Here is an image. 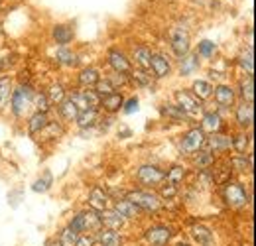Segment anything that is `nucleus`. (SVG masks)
<instances>
[{
    "instance_id": "nucleus-1",
    "label": "nucleus",
    "mask_w": 256,
    "mask_h": 246,
    "mask_svg": "<svg viewBox=\"0 0 256 246\" xmlns=\"http://www.w3.org/2000/svg\"><path fill=\"white\" fill-rule=\"evenodd\" d=\"M126 199L140 211H158L162 207V199L152 191H130L126 193Z\"/></svg>"
},
{
    "instance_id": "nucleus-2",
    "label": "nucleus",
    "mask_w": 256,
    "mask_h": 246,
    "mask_svg": "<svg viewBox=\"0 0 256 246\" xmlns=\"http://www.w3.org/2000/svg\"><path fill=\"white\" fill-rule=\"evenodd\" d=\"M34 89L32 85H20L16 91H12L10 94V106H12V112L16 116H22L28 108V104L32 102Z\"/></svg>"
},
{
    "instance_id": "nucleus-3",
    "label": "nucleus",
    "mask_w": 256,
    "mask_h": 246,
    "mask_svg": "<svg viewBox=\"0 0 256 246\" xmlns=\"http://www.w3.org/2000/svg\"><path fill=\"white\" fill-rule=\"evenodd\" d=\"M205 132L201 130V128H192V130H188L184 136H182V140H180V150L184 152V154H193V152H199L203 146H205Z\"/></svg>"
},
{
    "instance_id": "nucleus-4",
    "label": "nucleus",
    "mask_w": 256,
    "mask_h": 246,
    "mask_svg": "<svg viewBox=\"0 0 256 246\" xmlns=\"http://www.w3.org/2000/svg\"><path fill=\"white\" fill-rule=\"evenodd\" d=\"M136 180L142 185H148V187H156L162 182H166V172L160 170L158 166H152V164H144L138 168L136 172Z\"/></svg>"
},
{
    "instance_id": "nucleus-5",
    "label": "nucleus",
    "mask_w": 256,
    "mask_h": 246,
    "mask_svg": "<svg viewBox=\"0 0 256 246\" xmlns=\"http://www.w3.org/2000/svg\"><path fill=\"white\" fill-rule=\"evenodd\" d=\"M223 197L224 201H226V205H230V207H244L248 203L244 187L240 184H236V182H226L224 184Z\"/></svg>"
},
{
    "instance_id": "nucleus-6",
    "label": "nucleus",
    "mask_w": 256,
    "mask_h": 246,
    "mask_svg": "<svg viewBox=\"0 0 256 246\" xmlns=\"http://www.w3.org/2000/svg\"><path fill=\"white\" fill-rule=\"evenodd\" d=\"M176 100L178 106L188 114V116H197L201 112V100L197 96H193L192 92L188 91H178L176 92Z\"/></svg>"
},
{
    "instance_id": "nucleus-7",
    "label": "nucleus",
    "mask_w": 256,
    "mask_h": 246,
    "mask_svg": "<svg viewBox=\"0 0 256 246\" xmlns=\"http://www.w3.org/2000/svg\"><path fill=\"white\" fill-rule=\"evenodd\" d=\"M190 48H192V44H190V34L188 32L182 30V28L172 32V52L178 58L188 56L190 54Z\"/></svg>"
},
{
    "instance_id": "nucleus-8",
    "label": "nucleus",
    "mask_w": 256,
    "mask_h": 246,
    "mask_svg": "<svg viewBox=\"0 0 256 246\" xmlns=\"http://www.w3.org/2000/svg\"><path fill=\"white\" fill-rule=\"evenodd\" d=\"M172 238V228L164 226V224H154L146 230V240L154 246H164L170 242Z\"/></svg>"
},
{
    "instance_id": "nucleus-9",
    "label": "nucleus",
    "mask_w": 256,
    "mask_h": 246,
    "mask_svg": "<svg viewBox=\"0 0 256 246\" xmlns=\"http://www.w3.org/2000/svg\"><path fill=\"white\" fill-rule=\"evenodd\" d=\"M106 60H108V65L116 71V73H130V62H128V58L120 52V50H108V54H106Z\"/></svg>"
},
{
    "instance_id": "nucleus-10",
    "label": "nucleus",
    "mask_w": 256,
    "mask_h": 246,
    "mask_svg": "<svg viewBox=\"0 0 256 246\" xmlns=\"http://www.w3.org/2000/svg\"><path fill=\"white\" fill-rule=\"evenodd\" d=\"M100 216V224L104 228H110V230H120L124 226V216H120L114 209H104L102 213H98Z\"/></svg>"
},
{
    "instance_id": "nucleus-11",
    "label": "nucleus",
    "mask_w": 256,
    "mask_h": 246,
    "mask_svg": "<svg viewBox=\"0 0 256 246\" xmlns=\"http://www.w3.org/2000/svg\"><path fill=\"white\" fill-rule=\"evenodd\" d=\"M89 205H91V209L96 211V213H102L108 207V195H106V191L102 187L96 185V187L91 189V193H89Z\"/></svg>"
},
{
    "instance_id": "nucleus-12",
    "label": "nucleus",
    "mask_w": 256,
    "mask_h": 246,
    "mask_svg": "<svg viewBox=\"0 0 256 246\" xmlns=\"http://www.w3.org/2000/svg\"><path fill=\"white\" fill-rule=\"evenodd\" d=\"M205 146L209 148L207 152H226V150H230V136H223V134H213L211 138H205Z\"/></svg>"
},
{
    "instance_id": "nucleus-13",
    "label": "nucleus",
    "mask_w": 256,
    "mask_h": 246,
    "mask_svg": "<svg viewBox=\"0 0 256 246\" xmlns=\"http://www.w3.org/2000/svg\"><path fill=\"white\" fill-rule=\"evenodd\" d=\"M122 104H124V96L120 92H110L106 96H100V104L98 106L112 114V112H118L122 108Z\"/></svg>"
},
{
    "instance_id": "nucleus-14",
    "label": "nucleus",
    "mask_w": 256,
    "mask_h": 246,
    "mask_svg": "<svg viewBox=\"0 0 256 246\" xmlns=\"http://www.w3.org/2000/svg\"><path fill=\"white\" fill-rule=\"evenodd\" d=\"M95 240L96 242H100L102 246H120L122 244V236H120V232L110 230V228H100V230H96Z\"/></svg>"
},
{
    "instance_id": "nucleus-15",
    "label": "nucleus",
    "mask_w": 256,
    "mask_h": 246,
    "mask_svg": "<svg viewBox=\"0 0 256 246\" xmlns=\"http://www.w3.org/2000/svg\"><path fill=\"white\" fill-rule=\"evenodd\" d=\"M213 94H215V100L221 106H232V102H234V89L230 85H217V87H213Z\"/></svg>"
},
{
    "instance_id": "nucleus-16",
    "label": "nucleus",
    "mask_w": 256,
    "mask_h": 246,
    "mask_svg": "<svg viewBox=\"0 0 256 246\" xmlns=\"http://www.w3.org/2000/svg\"><path fill=\"white\" fill-rule=\"evenodd\" d=\"M252 118H254V110H252V102H242L236 106V122L240 128H248L252 126Z\"/></svg>"
},
{
    "instance_id": "nucleus-17",
    "label": "nucleus",
    "mask_w": 256,
    "mask_h": 246,
    "mask_svg": "<svg viewBox=\"0 0 256 246\" xmlns=\"http://www.w3.org/2000/svg\"><path fill=\"white\" fill-rule=\"evenodd\" d=\"M201 130L205 132H211V134H217L221 128H223V118H221V114H217V112H205L203 114V118H201Z\"/></svg>"
},
{
    "instance_id": "nucleus-18",
    "label": "nucleus",
    "mask_w": 256,
    "mask_h": 246,
    "mask_svg": "<svg viewBox=\"0 0 256 246\" xmlns=\"http://www.w3.org/2000/svg\"><path fill=\"white\" fill-rule=\"evenodd\" d=\"M150 67H152V73H154V77H168L170 75V71H172V67H170V62L164 58V56H152V60H150Z\"/></svg>"
},
{
    "instance_id": "nucleus-19",
    "label": "nucleus",
    "mask_w": 256,
    "mask_h": 246,
    "mask_svg": "<svg viewBox=\"0 0 256 246\" xmlns=\"http://www.w3.org/2000/svg\"><path fill=\"white\" fill-rule=\"evenodd\" d=\"M96 120H98V114H96L95 108L81 110V112L77 114V118H75V122H77V126H79L81 130H91L96 124Z\"/></svg>"
},
{
    "instance_id": "nucleus-20",
    "label": "nucleus",
    "mask_w": 256,
    "mask_h": 246,
    "mask_svg": "<svg viewBox=\"0 0 256 246\" xmlns=\"http://www.w3.org/2000/svg\"><path fill=\"white\" fill-rule=\"evenodd\" d=\"M114 211L120 216H124V218H136V216H140V209L134 203H130L128 199H118L116 205H114Z\"/></svg>"
},
{
    "instance_id": "nucleus-21",
    "label": "nucleus",
    "mask_w": 256,
    "mask_h": 246,
    "mask_svg": "<svg viewBox=\"0 0 256 246\" xmlns=\"http://www.w3.org/2000/svg\"><path fill=\"white\" fill-rule=\"evenodd\" d=\"M192 91H193V92H192L193 96H197L199 100H205V98H209V96L213 94V85H211L209 81L197 79V81H193Z\"/></svg>"
},
{
    "instance_id": "nucleus-22",
    "label": "nucleus",
    "mask_w": 256,
    "mask_h": 246,
    "mask_svg": "<svg viewBox=\"0 0 256 246\" xmlns=\"http://www.w3.org/2000/svg\"><path fill=\"white\" fill-rule=\"evenodd\" d=\"M100 81V73L96 71L95 67H85L81 73H79V83L83 85V87H95L96 83Z\"/></svg>"
},
{
    "instance_id": "nucleus-23",
    "label": "nucleus",
    "mask_w": 256,
    "mask_h": 246,
    "mask_svg": "<svg viewBox=\"0 0 256 246\" xmlns=\"http://www.w3.org/2000/svg\"><path fill=\"white\" fill-rule=\"evenodd\" d=\"M48 122H50V118H48L46 112H36L30 118V122H28V132L30 134H42L44 128L48 126Z\"/></svg>"
},
{
    "instance_id": "nucleus-24",
    "label": "nucleus",
    "mask_w": 256,
    "mask_h": 246,
    "mask_svg": "<svg viewBox=\"0 0 256 246\" xmlns=\"http://www.w3.org/2000/svg\"><path fill=\"white\" fill-rule=\"evenodd\" d=\"M52 34H54V40H56V44H60L62 48H65L67 44H71V40H73V30H71L69 26H64V24L56 26Z\"/></svg>"
},
{
    "instance_id": "nucleus-25",
    "label": "nucleus",
    "mask_w": 256,
    "mask_h": 246,
    "mask_svg": "<svg viewBox=\"0 0 256 246\" xmlns=\"http://www.w3.org/2000/svg\"><path fill=\"white\" fill-rule=\"evenodd\" d=\"M81 218H83V228H85V232L87 230H98L100 228V216L96 211H85V213H81Z\"/></svg>"
},
{
    "instance_id": "nucleus-26",
    "label": "nucleus",
    "mask_w": 256,
    "mask_h": 246,
    "mask_svg": "<svg viewBox=\"0 0 256 246\" xmlns=\"http://www.w3.org/2000/svg\"><path fill=\"white\" fill-rule=\"evenodd\" d=\"M150 60H152V52L148 48L140 46V48L134 50V62H136V65L140 69H148L150 67Z\"/></svg>"
},
{
    "instance_id": "nucleus-27",
    "label": "nucleus",
    "mask_w": 256,
    "mask_h": 246,
    "mask_svg": "<svg viewBox=\"0 0 256 246\" xmlns=\"http://www.w3.org/2000/svg\"><path fill=\"white\" fill-rule=\"evenodd\" d=\"M162 114H164L166 118L176 120V122H180V120H186V118H188V114H186L178 104H164V106H162Z\"/></svg>"
},
{
    "instance_id": "nucleus-28",
    "label": "nucleus",
    "mask_w": 256,
    "mask_h": 246,
    "mask_svg": "<svg viewBox=\"0 0 256 246\" xmlns=\"http://www.w3.org/2000/svg\"><path fill=\"white\" fill-rule=\"evenodd\" d=\"M193 238H195L199 244L209 246L211 242H213V232H211L207 226L197 224V226H193Z\"/></svg>"
},
{
    "instance_id": "nucleus-29",
    "label": "nucleus",
    "mask_w": 256,
    "mask_h": 246,
    "mask_svg": "<svg viewBox=\"0 0 256 246\" xmlns=\"http://www.w3.org/2000/svg\"><path fill=\"white\" fill-rule=\"evenodd\" d=\"M60 114H62V118H65V120H75L77 114H79V108L69 98H64L60 102Z\"/></svg>"
},
{
    "instance_id": "nucleus-30",
    "label": "nucleus",
    "mask_w": 256,
    "mask_h": 246,
    "mask_svg": "<svg viewBox=\"0 0 256 246\" xmlns=\"http://www.w3.org/2000/svg\"><path fill=\"white\" fill-rule=\"evenodd\" d=\"M240 96L244 98V102H252V98H254V79H252V75H248L240 81Z\"/></svg>"
},
{
    "instance_id": "nucleus-31",
    "label": "nucleus",
    "mask_w": 256,
    "mask_h": 246,
    "mask_svg": "<svg viewBox=\"0 0 256 246\" xmlns=\"http://www.w3.org/2000/svg\"><path fill=\"white\" fill-rule=\"evenodd\" d=\"M166 180H168V184L178 187V185L186 180V168H184V166H174V168L166 174Z\"/></svg>"
},
{
    "instance_id": "nucleus-32",
    "label": "nucleus",
    "mask_w": 256,
    "mask_h": 246,
    "mask_svg": "<svg viewBox=\"0 0 256 246\" xmlns=\"http://www.w3.org/2000/svg\"><path fill=\"white\" fill-rule=\"evenodd\" d=\"M199 56H184L182 58V75H192L199 69Z\"/></svg>"
},
{
    "instance_id": "nucleus-33",
    "label": "nucleus",
    "mask_w": 256,
    "mask_h": 246,
    "mask_svg": "<svg viewBox=\"0 0 256 246\" xmlns=\"http://www.w3.org/2000/svg\"><path fill=\"white\" fill-rule=\"evenodd\" d=\"M10 94H12V81H10V77H0V110L6 106Z\"/></svg>"
},
{
    "instance_id": "nucleus-34",
    "label": "nucleus",
    "mask_w": 256,
    "mask_h": 246,
    "mask_svg": "<svg viewBox=\"0 0 256 246\" xmlns=\"http://www.w3.org/2000/svg\"><path fill=\"white\" fill-rule=\"evenodd\" d=\"M54 185V178H52V174L50 172H44V176L38 180V182H34L32 189L36 193H46V191H50V187Z\"/></svg>"
},
{
    "instance_id": "nucleus-35",
    "label": "nucleus",
    "mask_w": 256,
    "mask_h": 246,
    "mask_svg": "<svg viewBox=\"0 0 256 246\" xmlns=\"http://www.w3.org/2000/svg\"><path fill=\"white\" fill-rule=\"evenodd\" d=\"M248 144H250V138L246 134H236L234 138H230V148H234L238 154H244Z\"/></svg>"
},
{
    "instance_id": "nucleus-36",
    "label": "nucleus",
    "mask_w": 256,
    "mask_h": 246,
    "mask_svg": "<svg viewBox=\"0 0 256 246\" xmlns=\"http://www.w3.org/2000/svg\"><path fill=\"white\" fill-rule=\"evenodd\" d=\"M230 168H234L236 172H248L252 168V158L246 160V156H236V158H230Z\"/></svg>"
},
{
    "instance_id": "nucleus-37",
    "label": "nucleus",
    "mask_w": 256,
    "mask_h": 246,
    "mask_svg": "<svg viewBox=\"0 0 256 246\" xmlns=\"http://www.w3.org/2000/svg\"><path fill=\"white\" fill-rule=\"evenodd\" d=\"M48 98H50V102H54V104H60L62 100L65 98V89L64 85H60V83H54L52 87H50V91L46 94Z\"/></svg>"
},
{
    "instance_id": "nucleus-38",
    "label": "nucleus",
    "mask_w": 256,
    "mask_h": 246,
    "mask_svg": "<svg viewBox=\"0 0 256 246\" xmlns=\"http://www.w3.org/2000/svg\"><path fill=\"white\" fill-rule=\"evenodd\" d=\"M56 60L60 63H64V65H77V56L73 54V52H69L67 48H60L58 52H56Z\"/></svg>"
},
{
    "instance_id": "nucleus-39",
    "label": "nucleus",
    "mask_w": 256,
    "mask_h": 246,
    "mask_svg": "<svg viewBox=\"0 0 256 246\" xmlns=\"http://www.w3.org/2000/svg\"><path fill=\"white\" fill-rule=\"evenodd\" d=\"M32 104L34 108H36V112H46L48 114V110H50V98L46 94H42V92H36L34 94Z\"/></svg>"
},
{
    "instance_id": "nucleus-40",
    "label": "nucleus",
    "mask_w": 256,
    "mask_h": 246,
    "mask_svg": "<svg viewBox=\"0 0 256 246\" xmlns=\"http://www.w3.org/2000/svg\"><path fill=\"white\" fill-rule=\"evenodd\" d=\"M132 81L138 85V87H150L152 85V75H148L144 69H138V71H132Z\"/></svg>"
},
{
    "instance_id": "nucleus-41",
    "label": "nucleus",
    "mask_w": 256,
    "mask_h": 246,
    "mask_svg": "<svg viewBox=\"0 0 256 246\" xmlns=\"http://www.w3.org/2000/svg\"><path fill=\"white\" fill-rule=\"evenodd\" d=\"M215 52H217V46L209 40H203L197 46V56H201V58H211V56H215Z\"/></svg>"
},
{
    "instance_id": "nucleus-42",
    "label": "nucleus",
    "mask_w": 256,
    "mask_h": 246,
    "mask_svg": "<svg viewBox=\"0 0 256 246\" xmlns=\"http://www.w3.org/2000/svg\"><path fill=\"white\" fill-rule=\"evenodd\" d=\"M238 63L242 65L244 71H248V75H252V71H254V63H252V48H248V50H244V52L240 54Z\"/></svg>"
},
{
    "instance_id": "nucleus-43",
    "label": "nucleus",
    "mask_w": 256,
    "mask_h": 246,
    "mask_svg": "<svg viewBox=\"0 0 256 246\" xmlns=\"http://www.w3.org/2000/svg\"><path fill=\"white\" fill-rule=\"evenodd\" d=\"M213 162H215V158L207 150H203V152H199V154L195 156V164L199 166V170H207L209 166H213Z\"/></svg>"
},
{
    "instance_id": "nucleus-44",
    "label": "nucleus",
    "mask_w": 256,
    "mask_h": 246,
    "mask_svg": "<svg viewBox=\"0 0 256 246\" xmlns=\"http://www.w3.org/2000/svg\"><path fill=\"white\" fill-rule=\"evenodd\" d=\"M93 91H95L98 96H106V94H110V92H116V89L108 83V79H100L95 87H93Z\"/></svg>"
},
{
    "instance_id": "nucleus-45",
    "label": "nucleus",
    "mask_w": 256,
    "mask_h": 246,
    "mask_svg": "<svg viewBox=\"0 0 256 246\" xmlns=\"http://www.w3.org/2000/svg\"><path fill=\"white\" fill-rule=\"evenodd\" d=\"M58 240L64 246H75V242H77V232H73V230L67 226V228H64V230L60 232V238H58Z\"/></svg>"
},
{
    "instance_id": "nucleus-46",
    "label": "nucleus",
    "mask_w": 256,
    "mask_h": 246,
    "mask_svg": "<svg viewBox=\"0 0 256 246\" xmlns=\"http://www.w3.org/2000/svg\"><path fill=\"white\" fill-rule=\"evenodd\" d=\"M69 100L79 108V112H81V110H89V102H87V98H85L83 92H73V94L69 96Z\"/></svg>"
},
{
    "instance_id": "nucleus-47",
    "label": "nucleus",
    "mask_w": 256,
    "mask_h": 246,
    "mask_svg": "<svg viewBox=\"0 0 256 246\" xmlns=\"http://www.w3.org/2000/svg\"><path fill=\"white\" fill-rule=\"evenodd\" d=\"M106 79H108V83H110L114 89H116V87H122V85H126V83H128L126 73H116V71H114L110 77H106Z\"/></svg>"
},
{
    "instance_id": "nucleus-48",
    "label": "nucleus",
    "mask_w": 256,
    "mask_h": 246,
    "mask_svg": "<svg viewBox=\"0 0 256 246\" xmlns=\"http://www.w3.org/2000/svg\"><path fill=\"white\" fill-rule=\"evenodd\" d=\"M95 236L93 234H89V232H81V234H77V242L75 246H95Z\"/></svg>"
},
{
    "instance_id": "nucleus-49",
    "label": "nucleus",
    "mask_w": 256,
    "mask_h": 246,
    "mask_svg": "<svg viewBox=\"0 0 256 246\" xmlns=\"http://www.w3.org/2000/svg\"><path fill=\"white\" fill-rule=\"evenodd\" d=\"M83 94H85V98H87V102H89V108H98V104H100V96L96 94L95 91H83Z\"/></svg>"
},
{
    "instance_id": "nucleus-50",
    "label": "nucleus",
    "mask_w": 256,
    "mask_h": 246,
    "mask_svg": "<svg viewBox=\"0 0 256 246\" xmlns=\"http://www.w3.org/2000/svg\"><path fill=\"white\" fill-rule=\"evenodd\" d=\"M69 228H71L73 232H77V234L85 232V228H83V218H81V213H79V215H75L73 218H71V222H69Z\"/></svg>"
},
{
    "instance_id": "nucleus-51",
    "label": "nucleus",
    "mask_w": 256,
    "mask_h": 246,
    "mask_svg": "<svg viewBox=\"0 0 256 246\" xmlns=\"http://www.w3.org/2000/svg\"><path fill=\"white\" fill-rule=\"evenodd\" d=\"M176 193H178V187H176V185H172V184L162 185L160 195L164 197V199H172V197H176Z\"/></svg>"
},
{
    "instance_id": "nucleus-52",
    "label": "nucleus",
    "mask_w": 256,
    "mask_h": 246,
    "mask_svg": "<svg viewBox=\"0 0 256 246\" xmlns=\"http://www.w3.org/2000/svg\"><path fill=\"white\" fill-rule=\"evenodd\" d=\"M122 110H124L126 114H132V112H136V110H138V98H136V96H130L128 100H124V104H122Z\"/></svg>"
},
{
    "instance_id": "nucleus-53",
    "label": "nucleus",
    "mask_w": 256,
    "mask_h": 246,
    "mask_svg": "<svg viewBox=\"0 0 256 246\" xmlns=\"http://www.w3.org/2000/svg\"><path fill=\"white\" fill-rule=\"evenodd\" d=\"M48 246H64V244H62L60 240H50V242H48Z\"/></svg>"
},
{
    "instance_id": "nucleus-54",
    "label": "nucleus",
    "mask_w": 256,
    "mask_h": 246,
    "mask_svg": "<svg viewBox=\"0 0 256 246\" xmlns=\"http://www.w3.org/2000/svg\"><path fill=\"white\" fill-rule=\"evenodd\" d=\"M180 246H190V244H180Z\"/></svg>"
}]
</instances>
